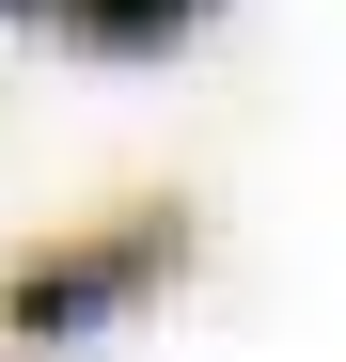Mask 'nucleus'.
Returning <instances> with one entry per match:
<instances>
[{"label":"nucleus","instance_id":"nucleus-1","mask_svg":"<svg viewBox=\"0 0 346 362\" xmlns=\"http://www.w3.org/2000/svg\"><path fill=\"white\" fill-rule=\"evenodd\" d=\"M173 268V221L142 205V221H110V236H79V252H32L16 284H0V331H32V346H64V331H95V315H126V299Z\"/></svg>","mask_w":346,"mask_h":362},{"label":"nucleus","instance_id":"nucleus-2","mask_svg":"<svg viewBox=\"0 0 346 362\" xmlns=\"http://www.w3.org/2000/svg\"><path fill=\"white\" fill-rule=\"evenodd\" d=\"M47 16H64L79 47H110V64H142V47H173L205 0H47Z\"/></svg>","mask_w":346,"mask_h":362}]
</instances>
